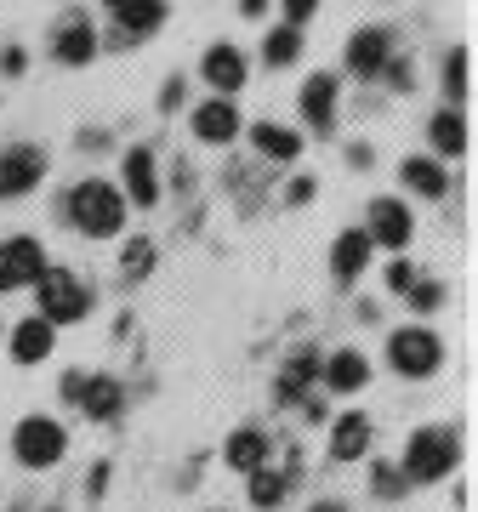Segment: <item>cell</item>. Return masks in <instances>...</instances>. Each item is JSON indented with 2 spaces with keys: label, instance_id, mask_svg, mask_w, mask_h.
Returning <instances> with one entry per match:
<instances>
[{
  "label": "cell",
  "instance_id": "26",
  "mask_svg": "<svg viewBox=\"0 0 478 512\" xmlns=\"http://www.w3.org/2000/svg\"><path fill=\"white\" fill-rule=\"evenodd\" d=\"M285 490H291V473H268V467H257V473H251V507L274 512L279 501H285Z\"/></svg>",
  "mask_w": 478,
  "mask_h": 512
},
{
  "label": "cell",
  "instance_id": "18",
  "mask_svg": "<svg viewBox=\"0 0 478 512\" xmlns=\"http://www.w3.org/2000/svg\"><path fill=\"white\" fill-rule=\"evenodd\" d=\"M109 12L120 18L126 35H154V29L166 23V0H114Z\"/></svg>",
  "mask_w": 478,
  "mask_h": 512
},
{
  "label": "cell",
  "instance_id": "28",
  "mask_svg": "<svg viewBox=\"0 0 478 512\" xmlns=\"http://www.w3.org/2000/svg\"><path fill=\"white\" fill-rule=\"evenodd\" d=\"M444 97H450V103H461V97H467V52L444 57Z\"/></svg>",
  "mask_w": 478,
  "mask_h": 512
},
{
  "label": "cell",
  "instance_id": "36",
  "mask_svg": "<svg viewBox=\"0 0 478 512\" xmlns=\"http://www.w3.org/2000/svg\"><path fill=\"white\" fill-rule=\"evenodd\" d=\"M86 490H92V495H103V490H109V461H97V467H92V478H86Z\"/></svg>",
  "mask_w": 478,
  "mask_h": 512
},
{
  "label": "cell",
  "instance_id": "35",
  "mask_svg": "<svg viewBox=\"0 0 478 512\" xmlns=\"http://www.w3.org/2000/svg\"><path fill=\"white\" fill-rule=\"evenodd\" d=\"M0 69H6V74H23V69H29V52H23V46L0 52Z\"/></svg>",
  "mask_w": 478,
  "mask_h": 512
},
{
  "label": "cell",
  "instance_id": "14",
  "mask_svg": "<svg viewBox=\"0 0 478 512\" xmlns=\"http://www.w3.org/2000/svg\"><path fill=\"white\" fill-rule=\"evenodd\" d=\"M370 245H376V239H370L365 228H348V234L336 239V245H331V268H336V279H359V274H365Z\"/></svg>",
  "mask_w": 478,
  "mask_h": 512
},
{
  "label": "cell",
  "instance_id": "4",
  "mask_svg": "<svg viewBox=\"0 0 478 512\" xmlns=\"http://www.w3.org/2000/svg\"><path fill=\"white\" fill-rule=\"evenodd\" d=\"M12 450H18L23 467H52V461H63V450H69V433H63V421H52V416H23L18 433H12Z\"/></svg>",
  "mask_w": 478,
  "mask_h": 512
},
{
  "label": "cell",
  "instance_id": "30",
  "mask_svg": "<svg viewBox=\"0 0 478 512\" xmlns=\"http://www.w3.org/2000/svg\"><path fill=\"white\" fill-rule=\"evenodd\" d=\"M370 484H376V495H387V501H393V495H405L410 478L399 473V467H376V473H370Z\"/></svg>",
  "mask_w": 478,
  "mask_h": 512
},
{
  "label": "cell",
  "instance_id": "8",
  "mask_svg": "<svg viewBox=\"0 0 478 512\" xmlns=\"http://www.w3.org/2000/svg\"><path fill=\"white\" fill-rule=\"evenodd\" d=\"M387 63H393V35L387 29H359V35L348 40V69L353 74H382Z\"/></svg>",
  "mask_w": 478,
  "mask_h": 512
},
{
  "label": "cell",
  "instance_id": "25",
  "mask_svg": "<svg viewBox=\"0 0 478 512\" xmlns=\"http://www.w3.org/2000/svg\"><path fill=\"white\" fill-rule=\"evenodd\" d=\"M251 143H257L268 160H296V154H302V137H296V131H285V126H268V120H262V126H251Z\"/></svg>",
  "mask_w": 478,
  "mask_h": 512
},
{
  "label": "cell",
  "instance_id": "17",
  "mask_svg": "<svg viewBox=\"0 0 478 512\" xmlns=\"http://www.w3.org/2000/svg\"><path fill=\"white\" fill-rule=\"evenodd\" d=\"M399 177H405L410 194H427V200H444V194H450V177H444V165H439V160H427V154L405 160V165H399Z\"/></svg>",
  "mask_w": 478,
  "mask_h": 512
},
{
  "label": "cell",
  "instance_id": "27",
  "mask_svg": "<svg viewBox=\"0 0 478 512\" xmlns=\"http://www.w3.org/2000/svg\"><path fill=\"white\" fill-rule=\"evenodd\" d=\"M262 57H268L274 69L296 63V57H302V29H291V23H285V29H274V35L262 40Z\"/></svg>",
  "mask_w": 478,
  "mask_h": 512
},
{
  "label": "cell",
  "instance_id": "5",
  "mask_svg": "<svg viewBox=\"0 0 478 512\" xmlns=\"http://www.w3.org/2000/svg\"><path fill=\"white\" fill-rule=\"evenodd\" d=\"M387 359H393V370H399V376H433V370L444 365V342L433 336V330H422V325L393 330Z\"/></svg>",
  "mask_w": 478,
  "mask_h": 512
},
{
  "label": "cell",
  "instance_id": "33",
  "mask_svg": "<svg viewBox=\"0 0 478 512\" xmlns=\"http://www.w3.org/2000/svg\"><path fill=\"white\" fill-rule=\"evenodd\" d=\"M387 285H393V291H410V285H416V268H410V262H393V268H387Z\"/></svg>",
  "mask_w": 478,
  "mask_h": 512
},
{
  "label": "cell",
  "instance_id": "16",
  "mask_svg": "<svg viewBox=\"0 0 478 512\" xmlns=\"http://www.w3.org/2000/svg\"><path fill=\"white\" fill-rule=\"evenodd\" d=\"M200 69L217 92H239V86H245V52H234V46H211Z\"/></svg>",
  "mask_w": 478,
  "mask_h": 512
},
{
  "label": "cell",
  "instance_id": "10",
  "mask_svg": "<svg viewBox=\"0 0 478 512\" xmlns=\"http://www.w3.org/2000/svg\"><path fill=\"white\" fill-rule=\"evenodd\" d=\"M52 52H57V63H69V69L92 63V57H97V29H92L86 18H69V23L52 35Z\"/></svg>",
  "mask_w": 478,
  "mask_h": 512
},
{
  "label": "cell",
  "instance_id": "38",
  "mask_svg": "<svg viewBox=\"0 0 478 512\" xmlns=\"http://www.w3.org/2000/svg\"><path fill=\"white\" fill-rule=\"evenodd\" d=\"M262 6H268V0H239V12H245V18H257Z\"/></svg>",
  "mask_w": 478,
  "mask_h": 512
},
{
  "label": "cell",
  "instance_id": "37",
  "mask_svg": "<svg viewBox=\"0 0 478 512\" xmlns=\"http://www.w3.org/2000/svg\"><path fill=\"white\" fill-rule=\"evenodd\" d=\"M291 200H296V205L313 200V183H308V177H296V183H291Z\"/></svg>",
  "mask_w": 478,
  "mask_h": 512
},
{
  "label": "cell",
  "instance_id": "20",
  "mask_svg": "<svg viewBox=\"0 0 478 512\" xmlns=\"http://www.w3.org/2000/svg\"><path fill=\"white\" fill-rule=\"evenodd\" d=\"M120 404H126V393H120V382H109V376H86V387H80V410L92 421H109L120 416Z\"/></svg>",
  "mask_w": 478,
  "mask_h": 512
},
{
  "label": "cell",
  "instance_id": "6",
  "mask_svg": "<svg viewBox=\"0 0 478 512\" xmlns=\"http://www.w3.org/2000/svg\"><path fill=\"white\" fill-rule=\"evenodd\" d=\"M46 274V251H40V239L18 234L0 245V291H18V285H35Z\"/></svg>",
  "mask_w": 478,
  "mask_h": 512
},
{
  "label": "cell",
  "instance_id": "12",
  "mask_svg": "<svg viewBox=\"0 0 478 512\" xmlns=\"http://www.w3.org/2000/svg\"><path fill=\"white\" fill-rule=\"evenodd\" d=\"M370 239H382L387 251H405L410 245V211L399 200H376L370 205Z\"/></svg>",
  "mask_w": 478,
  "mask_h": 512
},
{
  "label": "cell",
  "instance_id": "15",
  "mask_svg": "<svg viewBox=\"0 0 478 512\" xmlns=\"http://www.w3.org/2000/svg\"><path fill=\"white\" fill-rule=\"evenodd\" d=\"M370 450V416H336V427H331V456L336 461H359Z\"/></svg>",
  "mask_w": 478,
  "mask_h": 512
},
{
  "label": "cell",
  "instance_id": "2",
  "mask_svg": "<svg viewBox=\"0 0 478 512\" xmlns=\"http://www.w3.org/2000/svg\"><path fill=\"white\" fill-rule=\"evenodd\" d=\"M456 433H444V427H422V433H410V450H405V478L410 484H433L456 467Z\"/></svg>",
  "mask_w": 478,
  "mask_h": 512
},
{
  "label": "cell",
  "instance_id": "32",
  "mask_svg": "<svg viewBox=\"0 0 478 512\" xmlns=\"http://www.w3.org/2000/svg\"><path fill=\"white\" fill-rule=\"evenodd\" d=\"M313 12H319V0H285V23H291V29H302Z\"/></svg>",
  "mask_w": 478,
  "mask_h": 512
},
{
  "label": "cell",
  "instance_id": "9",
  "mask_svg": "<svg viewBox=\"0 0 478 512\" xmlns=\"http://www.w3.org/2000/svg\"><path fill=\"white\" fill-rule=\"evenodd\" d=\"M302 120L313 131L336 126V74H308V86H302Z\"/></svg>",
  "mask_w": 478,
  "mask_h": 512
},
{
  "label": "cell",
  "instance_id": "21",
  "mask_svg": "<svg viewBox=\"0 0 478 512\" xmlns=\"http://www.w3.org/2000/svg\"><path fill=\"white\" fill-rule=\"evenodd\" d=\"M52 353V325L46 319H23L18 330H12V359L18 365H40Z\"/></svg>",
  "mask_w": 478,
  "mask_h": 512
},
{
  "label": "cell",
  "instance_id": "24",
  "mask_svg": "<svg viewBox=\"0 0 478 512\" xmlns=\"http://www.w3.org/2000/svg\"><path fill=\"white\" fill-rule=\"evenodd\" d=\"M313 376H319V353L313 348L291 353V365H285V376H279V399H302Z\"/></svg>",
  "mask_w": 478,
  "mask_h": 512
},
{
  "label": "cell",
  "instance_id": "22",
  "mask_svg": "<svg viewBox=\"0 0 478 512\" xmlns=\"http://www.w3.org/2000/svg\"><path fill=\"white\" fill-rule=\"evenodd\" d=\"M222 456H228L234 473H257L262 456H268V439H262L257 427H239V433H228V450H222Z\"/></svg>",
  "mask_w": 478,
  "mask_h": 512
},
{
  "label": "cell",
  "instance_id": "39",
  "mask_svg": "<svg viewBox=\"0 0 478 512\" xmlns=\"http://www.w3.org/2000/svg\"><path fill=\"white\" fill-rule=\"evenodd\" d=\"M313 512H348V507H342V501H319Z\"/></svg>",
  "mask_w": 478,
  "mask_h": 512
},
{
  "label": "cell",
  "instance_id": "13",
  "mask_svg": "<svg viewBox=\"0 0 478 512\" xmlns=\"http://www.w3.org/2000/svg\"><path fill=\"white\" fill-rule=\"evenodd\" d=\"M126 200L131 205L160 200V171H154V154H148V148H131L126 154Z\"/></svg>",
  "mask_w": 478,
  "mask_h": 512
},
{
  "label": "cell",
  "instance_id": "19",
  "mask_svg": "<svg viewBox=\"0 0 478 512\" xmlns=\"http://www.w3.org/2000/svg\"><path fill=\"white\" fill-rule=\"evenodd\" d=\"M325 382L336 387V393H359V387L370 382V365H365V353H353V348H342V353H331L325 359Z\"/></svg>",
  "mask_w": 478,
  "mask_h": 512
},
{
  "label": "cell",
  "instance_id": "23",
  "mask_svg": "<svg viewBox=\"0 0 478 512\" xmlns=\"http://www.w3.org/2000/svg\"><path fill=\"white\" fill-rule=\"evenodd\" d=\"M427 137H433V148H439V154H450V160H456L461 148H467V126H461V109H439L433 120H427Z\"/></svg>",
  "mask_w": 478,
  "mask_h": 512
},
{
  "label": "cell",
  "instance_id": "7",
  "mask_svg": "<svg viewBox=\"0 0 478 512\" xmlns=\"http://www.w3.org/2000/svg\"><path fill=\"white\" fill-rule=\"evenodd\" d=\"M46 177V154L40 148H6L0 154V200H18V194H29V188Z\"/></svg>",
  "mask_w": 478,
  "mask_h": 512
},
{
  "label": "cell",
  "instance_id": "11",
  "mask_svg": "<svg viewBox=\"0 0 478 512\" xmlns=\"http://www.w3.org/2000/svg\"><path fill=\"white\" fill-rule=\"evenodd\" d=\"M194 131H200V143H234L239 137V109L228 97H211L194 109Z\"/></svg>",
  "mask_w": 478,
  "mask_h": 512
},
{
  "label": "cell",
  "instance_id": "3",
  "mask_svg": "<svg viewBox=\"0 0 478 512\" xmlns=\"http://www.w3.org/2000/svg\"><path fill=\"white\" fill-rule=\"evenodd\" d=\"M35 291H40V319H46V325H74V319L92 313L86 285L74 274H63V268H46V274L35 279Z\"/></svg>",
  "mask_w": 478,
  "mask_h": 512
},
{
  "label": "cell",
  "instance_id": "29",
  "mask_svg": "<svg viewBox=\"0 0 478 512\" xmlns=\"http://www.w3.org/2000/svg\"><path fill=\"white\" fill-rule=\"evenodd\" d=\"M154 268V239H131L126 245V279H143Z\"/></svg>",
  "mask_w": 478,
  "mask_h": 512
},
{
  "label": "cell",
  "instance_id": "34",
  "mask_svg": "<svg viewBox=\"0 0 478 512\" xmlns=\"http://www.w3.org/2000/svg\"><path fill=\"white\" fill-rule=\"evenodd\" d=\"M80 387H86V370H69V376L57 382V393H63L69 404H80Z\"/></svg>",
  "mask_w": 478,
  "mask_h": 512
},
{
  "label": "cell",
  "instance_id": "1",
  "mask_svg": "<svg viewBox=\"0 0 478 512\" xmlns=\"http://www.w3.org/2000/svg\"><path fill=\"white\" fill-rule=\"evenodd\" d=\"M69 222L80 228V234H92V239L120 234V222H126V194L92 177V183H80L69 194Z\"/></svg>",
  "mask_w": 478,
  "mask_h": 512
},
{
  "label": "cell",
  "instance_id": "31",
  "mask_svg": "<svg viewBox=\"0 0 478 512\" xmlns=\"http://www.w3.org/2000/svg\"><path fill=\"white\" fill-rule=\"evenodd\" d=\"M410 302H416V308H422V313H433V308H439V302H444V291H439V285H433V279H422V285H410Z\"/></svg>",
  "mask_w": 478,
  "mask_h": 512
}]
</instances>
